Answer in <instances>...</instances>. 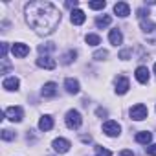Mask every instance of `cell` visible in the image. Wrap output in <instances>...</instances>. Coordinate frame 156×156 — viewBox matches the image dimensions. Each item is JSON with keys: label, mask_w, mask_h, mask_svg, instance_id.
<instances>
[{"label": "cell", "mask_w": 156, "mask_h": 156, "mask_svg": "<svg viewBox=\"0 0 156 156\" xmlns=\"http://www.w3.org/2000/svg\"><path fill=\"white\" fill-rule=\"evenodd\" d=\"M85 41H87V44H88V46H98V44H101L99 35H94V33H88Z\"/></svg>", "instance_id": "cell-21"}, {"label": "cell", "mask_w": 156, "mask_h": 156, "mask_svg": "<svg viewBox=\"0 0 156 156\" xmlns=\"http://www.w3.org/2000/svg\"><path fill=\"white\" fill-rule=\"evenodd\" d=\"M108 41H110V44L112 46H119L121 42H123V35H121V31L116 28V30H110V33H108Z\"/></svg>", "instance_id": "cell-16"}, {"label": "cell", "mask_w": 156, "mask_h": 156, "mask_svg": "<svg viewBox=\"0 0 156 156\" xmlns=\"http://www.w3.org/2000/svg\"><path fill=\"white\" fill-rule=\"evenodd\" d=\"M92 57H94L96 61H105V59L108 57V51H107V50H98V51H96Z\"/></svg>", "instance_id": "cell-24"}, {"label": "cell", "mask_w": 156, "mask_h": 156, "mask_svg": "<svg viewBox=\"0 0 156 156\" xmlns=\"http://www.w3.org/2000/svg\"><path fill=\"white\" fill-rule=\"evenodd\" d=\"M24 11L28 24L41 35H50L61 22V13L51 2H44V0L30 2Z\"/></svg>", "instance_id": "cell-1"}, {"label": "cell", "mask_w": 156, "mask_h": 156, "mask_svg": "<svg viewBox=\"0 0 156 156\" xmlns=\"http://www.w3.org/2000/svg\"><path fill=\"white\" fill-rule=\"evenodd\" d=\"M2 87H4L8 92H13V90H19V87H20V81L17 79V77H6V79H4V83H2Z\"/></svg>", "instance_id": "cell-14"}, {"label": "cell", "mask_w": 156, "mask_h": 156, "mask_svg": "<svg viewBox=\"0 0 156 156\" xmlns=\"http://www.w3.org/2000/svg\"><path fill=\"white\" fill-rule=\"evenodd\" d=\"M6 118H8L9 121H13V123H19V121H22L24 112H22L20 107H8V108H6Z\"/></svg>", "instance_id": "cell-5"}, {"label": "cell", "mask_w": 156, "mask_h": 156, "mask_svg": "<svg viewBox=\"0 0 156 156\" xmlns=\"http://www.w3.org/2000/svg\"><path fill=\"white\" fill-rule=\"evenodd\" d=\"M145 151H147V154H151V156H156V143H152V145H147V147H145Z\"/></svg>", "instance_id": "cell-29"}, {"label": "cell", "mask_w": 156, "mask_h": 156, "mask_svg": "<svg viewBox=\"0 0 156 156\" xmlns=\"http://www.w3.org/2000/svg\"><path fill=\"white\" fill-rule=\"evenodd\" d=\"M11 51H13L15 57L22 59V57H26V55L30 53V48H28V44H24V42H15V44L11 46Z\"/></svg>", "instance_id": "cell-9"}, {"label": "cell", "mask_w": 156, "mask_h": 156, "mask_svg": "<svg viewBox=\"0 0 156 156\" xmlns=\"http://www.w3.org/2000/svg\"><path fill=\"white\" fill-rule=\"evenodd\" d=\"M96 152H98V156H112V152L103 147H96Z\"/></svg>", "instance_id": "cell-27"}, {"label": "cell", "mask_w": 156, "mask_h": 156, "mask_svg": "<svg viewBox=\"0 0 156 156\" xmlns=\"http://www.w3.org/2000/svg\"><path fill=\"white\" fill-rule=\"evenodd\" d=\"M105 6H107L105 0H96V2H90V4H88V8H90V9H103Z\"/></svg>", "instance_id": "cell-25"}, {"label": "cell", "mask_w": 156, "mask_h": 156, "mask_svg": "<svg viewBox=\"0 0 156 156\" xmlns=\"http://www.w3.org/2000/svg\"><path fill=\"white\" fill-rule=\"evenodd\" d=\"M149 116V110H147V107L143 105V103H138V105H134L132 108H130V118L134 119V121H141V119H145Z\"/></svg>", "instance_id": "cell-3"}, {"label": "cell", "mask_w": 156, "mask_h": 156, "mask_svg": "<svg viewBox=\"0 0 156 156\" xmlns=\"http://www.w3.org/2000/svg\"><path fill=\"white\" fill-rule=\"evenodd\" d=\"M96 114H98L99 118H107V116H108V112H107L105 108H98V110H96Z\"/></svg>", "instance_id": "cell-31"}, {"label": "cell", "mask_w": 156, "mask_h": 156, "mask_svg": "<svg viewBox=\"0 0 156 156\" xmlns=\"http://www.w3.org/2000/svg\"><path fill=\"white\" fill-rule=\"evenodd\" d=\"M55 50H57V46L53 42H46V44H41L39 46V51L41 53H50V51H55Z\"/></svg>", "instance_id": "cell-22"}, {"label": "cell", "mask_w": 156, "mask_h": 156, "mask_svg": "<svg viewBox=\"0 0 156 156\" xmlns=\"http://www.w3.org/2000/svg\"><path fill=\"white\" fill-rule=\"evenodd\" d=\"M114 13H116L118 17L125 19V17H129V15H130V8H129V4H127V2H118V4L114 6Z\"/></svg>", "instance_id": "cell-12"}, {"label": "cell", "mask_w": 156, "mask_h": 156, "mask_svg": "<svg viewBox=\"0 0 156 156\" xmlns=\"http://www.w3.org/2000/svg\"><path fill=\"white\" fill-rule=\"evenodd\" d=\"M51 145H53V151H55V152H59V154L68 152V151H70V147H72V143H70L68 140H64V138H55Z\"/></svg>", "instance_id": "cell-6"}, {"label": "cell", "mask_w": 156, "mask_h": 156, "mask_svg": "<svg viewBox=\"0 0 156 156\" xmlns=\"http://www.w3.org/2000/svg\"><path fill=\"white\" fill-rule=\"evenodd\" d=\"M136 141L141 143V145H149V143L152 141V134H151L149 130H141V132L136 134Z\"/></svg>", "instance_id": "cell-18"}, {"label": "cell", "mask_w": 156, "mask_h": 156, "mask_svg": "<svg viewBox=\"0 0 156 156\" xmlns=\"http://www.w3.org/2000/svg\"><path fill=\"white\" fill-rule=\"evenodd\" d=\"M70 20H72L73 26H81V24L87 20V15H85L81 9H72V17H70Z\"/></svg>", "instance_id": "cell-13"}, {"label": "cell", "mask_w": 156, "mask_h": 156, "mask_svg": "<svg viewBox=\"0 0 156 156\" xmlns=\"http://www.w3.org/2000/svg\"><path fill=\"white\" fill-rule=\"evenodd\" d=\"M37 66H39V68H44V70H53V68L57 66V62H55V59H51L50 55H41V57L37 59Z\"/></svg>", "instance_id": "cell-8"}, {"label": "cell", "mask_w": 156, "mask_h": 156, "mask_svg": "<svg viewBox=\"0 0 156 156\" xmlns=\"http://www.w3.org/2000/svg\"><path fill=\"white\" fill-rule=\"evenodd\" d=\"M149 77H151V73H149L147 66H138L136 68V79H138V83H141V85L149 83Z\"/></svg>", "instance_id": "cell-10"}, {"label": "cell", "mask_w": 156, "mask_h": 156, "mask_svg": "<svg viewBox=\"0 0 156 156\" xmlns=\"http://www.w3.org/2000/svg\"><path fill=\"white\" fill-rule=\"evenodd\" d=\"M154 73H156V64H154Z\"/></svg>", "instance_id": "cell-34"}, {"label": "cell", "mask_w": 156, "mask_h": 156, "mask_svg": "<svg viewBox=\"0 0 156 156\" xmlns=\"http://www.w3.org/2000/svg\"><path fill=\"white\" fill-rule=\"evenodd\" d=\"M0 50H2V59H6V55H8V42L0 44Z\"/></svg>", "instance_id": "cell-30"}, {"label": "cell", "mask_w": 156, "mask_h": 156, "mask_svg": "<svg viewBox=\"0 0 156 156\" xmlns=\"http://www.w3.org/2000/svg\"><path fill=\"white\" fill-rule=\"evenodd\" d=\"M130 55H132V50H121L119 51V59H123V61L130 59Z\"/></svg>", "instance_id": "cell-28"}, {"label": "cell", "mask_w": 156, "mask_h": 156, "mask_svg": "<svg viewBox=\"0 0 156 156\" xmlns=\"http://www.w3.org/2000/svg\"><path fill=\"white\" fill-rule=\"evenodd\" d=\"M15 138H17V134H15L13 130H8V129L2 130V140H4V141H11V140H15Z\"/></svg>", "instance_id": "cell-23"}, {"label": "cell", "mask_w": 156, "mask_h": 156, "mask_svg": "<svg viewBox=\"0 0 156 156\" xmlns=\"http://www.w3.org/2000/svg\"><path fill=\"white\" fill-rule=\"evenodd\" d=\"M66 8H77V2L73 0V2H66Z\"/></svg>", "instance_id": "cell-33"}, {"label": "cell", "mask_w": 156, "mask_h": 156, "mask_svg": "<svg viewBox=\"0 0 156 156\" xmlns=\"http://www.w3.org/2000/svg\"><path fill=\"white\" fill-rule=\"evenodd\" d=\"M110 22H112V17H110V15H103V17H98V19H96V26H98L99 30L110 26Z\"/></svg>", "instance_id": "cell-19"}, {"label": "cell", "mask_w": 156, "mask_h": 156, "mask_svg": "<svg viewBox=\"0 0 156 156\" xmlns=\"http://www.w3.org/2000/svg\"><path fill=\"white\" fill-rule=\"evenodd\" d=\"M129 88H130V83H129V79H127L125 75L116 77V94L123 96V94H127V92H129Z\"/></svg>", "instance_id": "cell-7"}, {"label": "cell", "mask_w": 156, "mask_h": 156, "mask_svg": "<svg viewBox=\"0 0 156 156\" xmlns=\"http://www.w3.org/2000/svg\"><path fill=\"white\" fill-rule=\"evenodd\" d=\"M138 19H140V20H143V19H149V9H145V8H140V9H138Z\"/></svg>", "instance_id": "cell-26"}, {"label": "cell", "mask_w": 156, "mask_h": 156, "mask_svg": "<svg viewBox=\"0 0 156 156\" xmlns=\"http://www.w3.org/2000/svg\"><path fill=\"white\" fill-rule=\"evenodd\" d=\"M103 132H105L108 138H116V136H119L121 127H119V123H118V121L108 119V121H105V123H103Z\"/></svg>", "instance_id": "cell-4"}, {"label": "cell", "mask_w": 156, "mask_h": 156, "mask_svg": "<svg viewBox=\"0 0 156 156\" xmlns=\"http://www.w3.org/2000/svg\"><path fill=\"white\" fill-rule=\"evenodd\" d=\"M64 123H66L68 129L75 130V129H79V127H81L83 118H81V114L77 112V110H68V112H66V118H64Z\"/></svg>", "instance_id": "cell-2"}, {"label": "cell", "mask_w": 156, "mask_h": 156, "mask_svg": "<svg viewBox=\"0 0 156 156\" xmlns=\"http://www.w3.org/2000/svg\"><path fill=\"white\" fill-rule=\"evenodd\" d=\"M41 94H42V98H53L55 94H57V85L55 83H46L44 87H42V90H41Z\"/></svg>", "instance_id": "cell-17"}, {"label": "cell", "mask_w": 156, "mask_h": 156, "mask_svg": "<svg viewBox=\"0 0 156 156\" xmlns=\"http://www.w3.org/2000/svg\"><path fill=\"white\" fill-rule=\"evenodd\" d=\"M64 88L68 94H79L81 87H79V81L77 79H72V77H68V79L64 81Z\"/></svg>", "instance_id": "cell-11"}, {"label": "cell", "mask_w": 156, "mask_h": 156, "mask_svg": "<svg viewBox=\"0 0 156 156\" xmlns=\"http://www.w3.org/2000/svg\"><path fill=\"white\" fill-rule=\"evenodd\" d=\"M75 57H77V51H75V50H70V51H66V53L61 57V62H62V64H72V62L75 61Z\"/></svg>", "instance_id": "cell-20"}, {"label": "cell", "mask_w": 156, "mask_h": 156, "mask_svg": "<svg viewBox=\"0 0 156 156\" xmlns=\"http://www.w3.org/2000/svg\"><path fill=\"white\" fill-rule=\"evenodd\" d=\"M39 129H41L42 132L51 130V129H53V118H51V116H42V118L39 119Z\"/></svg>", "instance_id": "cell-15"}, {"label": "cell", "mask_w": 156, "mask_h": 156, "mask_svg": "<svg viewBox=\"0 0 156 156\" xmlns=\"http://www.w3.org/2000/svg\"><path fill=\"white\" fill-rule=\"evenodd\" d=\"M118 156H134V152H132V151H129V149H125V151H121Z\"/></svg>", "instance_id": "cell-32"}]
</instances>
